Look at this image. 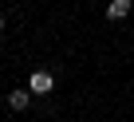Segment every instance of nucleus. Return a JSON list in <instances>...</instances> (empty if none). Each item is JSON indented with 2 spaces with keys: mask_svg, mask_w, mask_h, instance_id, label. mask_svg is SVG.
Wrapping results in <instances>:
<instances>
[{
  "mask_svg": "<svg viewBox=\"0 0 134 122\" xmlns=\"http://www.w3.org/2000/svg\"><path fill=\"white\" fill-rule=\"evenodd\" d=\"M51 87H55V75L51 71H43V67L32 71V79H28V91L32 95H51Z\"/></svg>",
  "mask_w": 134,
  "mask_h": 122,
  "instance_id": "f257e3e1",
  "label": "nucleus"
},
{
  "mask_svg": "<svg viewBox=\"0 0 134 122\" xmlns=\"http://www.w3.org/2000/svg\"><path fill=\"white\" fill-rule=\"evenodd\" d=\"M130 8H134V0H110L107 4V20H126Z\"/></svg>",
  "mask_w": 134,
  "mask_h": 122,
  "instance_id": "f03ea898",
  "label": "nucleus"
},
{
  "mask_svg": "<svg viewBox=\"0 0 134 122\" xmlns=\"http://www.w3.org/2000/svg\"><path fill=\"white\" fill-rule=\"evenodd\" d=\"M28 102H32V91H12L8 95V106L12 110H28Z\"/></svg>",
  "mask_w": 134,
  "mask_h": 122,
  "instance_id": "7ed1b4c3",
  "label": "nucleus"
},
{
  "mask_svg": "<svg viewBox=\"0 0 134 122\" xmlns=\"http://www.w3.org/2000/svg\"><path fill=\"white\" fill-rule=\"evenodd\" d=\"M0 32H4V20H0Z\"/></svg>",
  "mask_w": 134,
  "mask_h": 122,
  "instance_id": "20e7f679",
  "label": "nucleus"
}]
</instances>
